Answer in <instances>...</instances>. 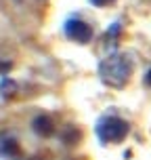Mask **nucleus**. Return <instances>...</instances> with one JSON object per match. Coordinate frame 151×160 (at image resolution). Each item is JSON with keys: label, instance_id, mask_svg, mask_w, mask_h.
<instances>
[{"label": "nucleus", "instance_id": "5", "mask_svg": "<svg viewBox=\"0 0 151 160\" xmlns=\"http://www.w3.org/2000/svg\"><path fill=\"white\" fill-rule=\"evenodd\" d=\"M32 128H34V133L40 135V137H50L55 133V122H53L50 116H46V114H38V116L32 120Z\"/></svg>", "mask_w": 151, "mask_h": 160}, {"label": "nucleus", "instance_id": "8", "mask_svg": "<svg viewBox=\"0 0 151 160\" xmlns=\"http://www.w3.org/2000/svg\"><path fill=\"white\" fill-rule=\"evenodd\" d=\"M92 7H107V4H111L113 0H88Z\"/></svg>", "mask_w": 151, "mask_h": 160}, {"label": "nucleus", "instance_id": "2", "mask_svg": "<svg viewBox=\"0 0 151 160\" xmlns=\"http://www.w3.org/2000/svg\"><path fill=\"white\" fill-rule=\"evenodd\" d=\"M95 133H97V139L101 141L103 145H109V143H120L124 141L130 133V124H128L124 118L120 116H101L97 120L95 124Z\"/></svg>", "mask_w": 151, "mask_h": 160}, {"label": "nucleus", "instance_id": "9", "mask_svg": "<svg viewBox=\"0 0 151 160\" xmlns=\"http://www.w3.org/2000/svg\"><path fill=\"white\" fill-rule=\"evenodd\" d=\"M145 84H147V87H149L151 88V68H149V70H147V74H145Z\"/></svg>", "mask_w": 151, "mask_h": 160}, {"label": "nucleus", "instance_id": "7", "mask_svg": "<svg viewBox=\"0 0 151 160\" xmlns=\"http://www.w3.org/2000/svg\"><path fill=\"white\" fill-rule=\"evenodd\" d=\"M120 34H122V25H120L118 21H116V23H111L109 28H107V38L111 40V42H116V40H118Z\"/></svg>", "mask_w": 151, "mask_h": 160}, {"label": "nucleus", "instance_id": "1", "mask_svg": "<svg viewBox=\"0 0 151 160\" xmlns=\"http://www.w3.org/2000/svg\"><path fill=\"white\" fill-rule=\"evenodd\" d=\"M132 70H134V63L130 55L126 53H118L113 51L109 55L99 61V78L103 80L107 87H113V88H124L128 84V80L132 76Z\"/></svg>", "mask_w": 151, "mask_h": 160}, {"label": "nucleus", "instance_id": "10", "mask_svg": "<svg viewBox=\"0 0 151 160\" xmlns=\"http://www.w3.org/2000/svg\"><path fill=\"white\" fill-rule=\"evenodd\" d=\"M7 70H11V63H2V65H0V72H2V74L7 72Z\"/></svg>", "mask_w": 151, "mask_h": 160}, {"label": "nucleus", "instance_id": "4", "mask_svg": "<svg viewBox=\"0 0 151 160\" xmlns=\"http://www.w3.org/2000/svg\"><path fill=\"white\" fill-rule=\"evenodd\" d=\"M21 154V148H19V141H17L13 135L8 133H0V158L13 160Z\"/></svg>", "mask_w": 151, "mask_h": 160}, {"label": "nucleus", "instance_id": "3", "mask_svg": "<svg viewBox=\"0 0 151 160\" xmlns=\"http://www.w3.org/2000/svg\"><path fill=\"white\" fill-rule=\"evenodd\" d=\"M63 32L69 40L78 42V44H88V42L92 40V36H95L92 28H90L84 19H80V17H69L63 23Z\"/></svg>", "mask_w": 151, "mask_h": 160}, {"label": "nucleus", "instance_id": "6", "mask_svg": "<svg viewBox=\"0 0 151 160\" xmlns=\"http://www.w3.org/2000/svg\"><path fill=\"white\" fill-rule=\"evenodd\" d=\"M15 93H17V84L11 78L4 76V78L0 80V95L4 97V99H8V97H13Z\"/></svg>", "mask_w": 151, "mask_h": 160}]
</instances>
